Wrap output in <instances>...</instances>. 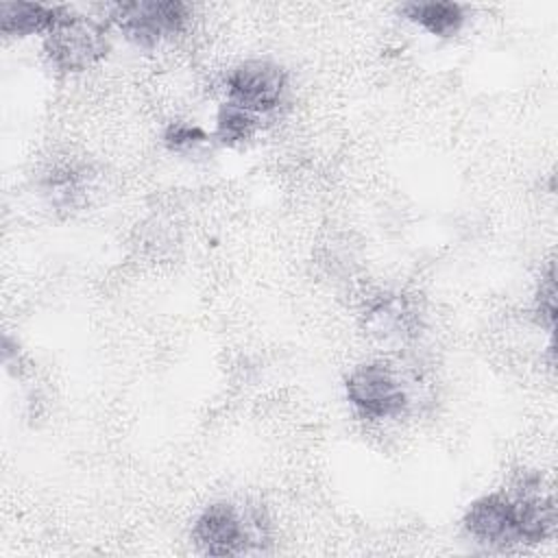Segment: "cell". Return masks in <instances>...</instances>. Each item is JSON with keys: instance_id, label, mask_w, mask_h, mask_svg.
Instances as JSON below:
<instances>
[{"instance_id": "cell-1", "label": "cell", "mask_w": 558, "mask_h": 558, "mask_svg": "<svg viewBox=\"0 0 558 558\" xmlns=\"http://www.w3.org/2000/svg\"><path fill=\"white\" fill-rule=\"evenodd\" d=\"M194 545L207 556H240L270 543V519L262 506L240 508L233 501H214L192 525Z\"/></svg>"}, {"instance_id": "cell-2", "label": "cell", "mask_w": 558, "mask_h": 558, "mask_svg": "<svg viewBox=\"0 0 558 558\" xmlns=\"http://www.w3.org/2000/svg\"><path fill=\"white\" fill-rule=\"evenodd\" d=\"M344 392L351 408L368 421L401 418L414 403L410 379L384 360L355 366L344 379Z\"/></svg>"}, {"instance_id": "cell-3", "label": "cell", "mask_w": 558, "mask_h": 558, "mask_svg": "<svg viewBox=\"0 0 558 558\" xmlns=\"http://www.w3.org/2000/svg\"><path fill=\"white\" fill-rule=\"evenodd\" d=\"M107 48L105 26L72 11L44 35V54L59 72H83L98 63Z\"/></svg>"}, {"instance_id": "cell-4", "label": "cell", "mask_w": 558, "mask_h": 558, "mask_svg": "<svg viewBox=\"0 0 558 558\" xmlns=\"http://www.w3.org/2000/svg\"><path fill=\"white\" fill-rule=\"evenodd\" d=\"M288 85V72L270 59L242 61L225 76L227 100L259 118L277 111L283 105Z\"/></svg>"}, {"instance_id": "cell-5", "label": "cell", "mask_w": 558, "mask_h": 558, "mask_svg": "<svg viewBox=\"0 0 558 558\" xmlns=\"http://www.w3.org/2000/svg\"><path fill=\"white\" fill-rule=\"evenodd\" d=\"M109 15L126 39L142 48H153L183 33L190 20V7L177 0H140L113 4Z\"/></svg>"}, {"instance_id": "cell-6", "label": "cell", "mask_w": 558, "mask_h": 558, "mask_svg": "<svg viewBox=\"0 0 558 558\" xmlns=\"http://www.w3.org/2000/svg\"><path fill=\"white\" fill-rule=\"evenodd\" d=\"M362 325L375 342L399 349L418 338L423 329V314L412 296L388 290L366 301L362 310Z\"/></svg>"}, {"instance_id": "cell-7", "label": "cell", "mask_w": 558, "mask_h": 558, "mask_svg": "<svg viewBox=\"0 0 558 558\" xmlns=\"http://www.w3.org/2000/svg\"><path fill=\"white\" fill-rule=\"evenodd\" d=\"M462 527L475 543L493 549L519 545L514 506L508 493H488L471 501L462 517Z\"/></svg>"}, {"instance_id": "cell-8", "label": "cell", "mask_w": 558, "mask_h": 558, "mask_svg": "<svg viewBox=\"0 0 558 558\" xmlns=\"http://www.w3.org/2000/svg\"><path fill=\"white\" fill-rule=\"evenodd\" d=\"M70 9L35 2H2L0 4V28L4 35L26 37L35 33H50Z\"/></svg>"}, {"instance_id": "cell-9", "label": "cell", "mask_w": 558, "mask_h": 558, "mask_svg": "<svg viewBox=\"0 0 558 558\" xmlns=\"http://www.w3.org/2000/svg\"><path fill=\"white\" fill-rule=\"evenodd\" d=\"M401 13L436 37H453L466 20L458 2H408Z\"/></svg>"}, {"instance_id": "cell-10", "label": "cell", "mask_w": 558, "mask_h": 558, "mask_svg": "<svg viewBox=\"0 0 558 558\" xmlns=\"http://www.w3.org/2000/svg\"><path fill=\"white\" fill-rule=\"evenodd\" d=\"M257 129H259V116L251 113L248 109L233 105L229 100H225L218 107L214 135L220 144H225V146L244 144L246 140H251L255 135Z\"/></svg>"}, {"instance_id": "cell-11", "label": "cell", "mask_w": 558, "mask_h": 558, "mask_svg": "<svg viewBox=\"0 0 558 558\" xmlns=\"http://www.w3.org/2000/svg\"><path fill=\"white\" fill-rule=\"evenodd\" d=\"M161 140L170 153H190L207 142V133L198 124L174 120L163 129Z\"/></svg>"}, {"instance_id": "cell-12", "label": "cell", "mask_w": 558, "mask_h": 558, "mask_svg": "<svg viewBox=\"0 0 558 558\" xmlns=\"http://www.w3.org/2000/svg\"><path fill=\"white\" fill-rule=\"evenodd\" d=\"M534 314L547 331H554L556 320V279H554V266L549 264L547 272L541 277L536 294H534Z\"/></svg>"}]
</instances>
